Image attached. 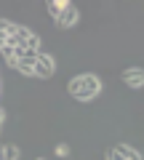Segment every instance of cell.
<instances>
[{
	"label": "cell",
	"mask_w": 144,
	"mask_h": 160,
	"mask_svg": "<svg viewBox=\"0 0 144 160\" xmlns=\"http://www.w3.org/2000/svg\"><path fill=\"white\" fill-rule=\"evenodd\" d=\"M67 91L72 93L77 102H91V99H96L99 93H102V80H99L96 75H91V72L77 75V78H72L67 83Z\"/></svg>",
	"instance_id": "obj_1"
},
{
	"label": "cell",
	"mask_w": 144,
	"mask_h": 160,
	"mask_svg": "<svg viewBox=\"0 0 144 160\" xmlns=\"http://www.w3.org/2000/svg\"><path fill=\"white\" fill-rule=\"evenodd\" d=\"M53 72H56V62H53V56H48V53L37 51V59H35V78H53Z\"/></svg>",
	"instance_id": "obj_2"
},
{
	"label": "cell",
	"mask_w": 144,
	"mask_h": 160,
	"mask_svg": "<svg viewBox=\"0 0 144 160\" xmlns=\"http://www.w3.org/2000/svg\"><path fill=\"white\" fill-rule=\"evenodd\" d=\"M77 16H80V11H77V6H72L67 0V6L62 8V13H59L53 22H56V27H62V29H69V27H75L77 24Z\"/></svg>",
	"instance_id": "obj_3"
},
{
	"label": "cell",
	"mask_w": 144,
	"mask_h": 160,
	"mask_svg": "<svg viewBox=\"0 0 144 160\" xmlns=\"http://www.w3.org/2000/svg\"><path fill=\"white\" fill-rule=\"evenodd\" d=\"M123 83H126L131 91H139V88L144 86V69L142 67H128L126 72H123Z\"/></svg>",
	"instance_id": "obj_4"
},
{
	"label": "cell",
	"mask_w": 144,
	"mask_h": 160,
	"mask_svg": "<svg viewBox=\"0 0 144 160\" xmlns=\"http://www.w3.org/2000/svg\"><path fill=\"white\" fill-rule=\"evenodd\" d=\"M0 160H19L16 144H0Z\"/></svg>",
	"instance_id": "obj_5"
},
{
	"label": "cell",
	"mask_w": 144,
	"mask_h": 160,
	"mask_svg": "<svg viewBox=\"0 0 144 160\" xmlns=\"http://www.w3.org/2000/svg\"><path fill=\"white\" fill-rule=\"evenodd\" d=\"M115 149L123 155L126 160H142V155H139V149H133V147H128V144H115Z\"/></svg>",
	"instance_id": "obj_6"
},
{
	"label": "cell",
	"mask_w": 144,
	"mask_h": 160,
	"mask_svg": "<svg viewBox=\"0 0 144 160\" xmlns=\"http://www.w3.org/2000/svg\"><path fill=\"white\" fill-rule=\"evenodd\" d=\"M46 6H48V13H51V16H53V19H56V16H59V13H62V8H64V6H67V0H48Z\"/></svg>",
	"instance_id": "obj_7"
},
{
	"label": "cell",
	"mask_w": 144,
	"mask_h": 160,
	"mask_svg": "<svg viewBox=\"0 0 144 160\" xmlns=\"http://www.w3.org/2000/svg\"><path fill=\"white\" fill-rule=\"evenodd\" d=\"M16 46V43H13V38L8 32H3V29H0V51H3V48H13Z\"/></svg>",
	"instance_id": "obj_8"
},
{
	"label": "cell",
	"mask_w": 144,
	"mask_h": 160,
	"mask_svg": "<svg viewBox=\"0 0 144 160\" xmlns=\"http://www.w3.org/2000/svg\"><path fill=\"white\" fill-rule=\"evenodd\" d=\"M53 152H56V158H67V155H69V144H56Z\"/></svg>",
	"instance_id": "obj_9"
},
{
	"label": "cell",
	"mask_w": 144,
	"mask_h": 160,
	"mask_svg": "<svg viewBox=\"0 0 144 160\" xmlns=\"http://www.w3.org/2000/svg\"><path fill=\"white\" fill-rule=\"evenodd\" d=\"M107 160H126V158H123V155H120V152H117V149H115V147H112V149H110V152H107Z\"/></svg>",
	"instance_id": "obj_10"
},
{
	"label": "cell",
	"mask_w": 144,
	"mask_h": 160,
	"mask_svg": "<svg viewBox=\"0 0 144 160\" xmlns=\"http://www.w3.org/2000/svg\"><path fill=\"white\" fill-rule=\"evenodd\" d=\"M37 160H43V158H37Z\"/></svg>",
	"instance_id": "obj_11"
}]
</instances>
